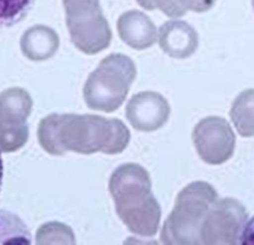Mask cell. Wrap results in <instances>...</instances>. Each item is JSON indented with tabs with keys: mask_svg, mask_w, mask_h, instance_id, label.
<instances>
[{
	"mask_svg": "<svg viewBox=\"0 0 254 245\" xmlns=\"http://www.w3.org/2000/svg\"><path fill=\"white\" fill-rule=\"evenodd\" d=\"M2 178H4V163H2L1 153H0V191H1V186H2Z\"/></svg>",
	"mask_w": 254,
	"mask_h": 245,
	"instance_id": "cell-4",
	"label": "cell"
},
{
	"mask_svg": "<svg viewBox=\"0 0 254 245\" xmlns=\"http://www.w3.org/2000/svg\"><path fill=\"white\" fill-rule=\"evenodd\" d=\"M238 242L241 244H254V217L242 224Z\"/></svg>",
	"mask_w": 254,
	"mask_h": 245,
	"instance_id": "cell-3",
	"label": "cell"
},
{
	"mask_svg": "<svg viewBox=\"0 0 254 245\" xmlns=\"http://www.w3.org/2000/svg\"><path fill=\"white\" fill-rule=\"evenodd\" d=\"M31 233L21 218L0 209V244H31Z\"/></svg>",
	"mask_w": 254,
	"mask_h": 245,
	"instance_id": "cell-1",
	"label": "cell"
},
{
	"mask_svg": "<svg viewBox=\"0 0 254 245\" xmlns=\"http://www.w3.org/2000/svg\"><path fill=\"white\" fill-rule=\"evenodd\" d=\"M35 0H0V27L19 24L31 11Z\"/></svg>",
	"mask_w": 254,
	"mask_h": 245,
	"instance_id": "cell-2",
	"label": "cell"
}]
</instances>
